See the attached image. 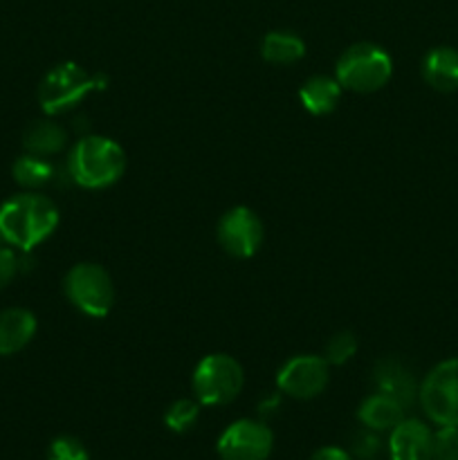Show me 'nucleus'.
<instances>
[{
	"label": "nucleus",
	"mask_w": 458,
	"mask_h": 460,
	"mask_svg": "<svg viewBox=\"0 0 458 460\" xmlns=\"http://www.w3.org/2000/svg\"><path fill=\"white\" fill-rule=\"evenodd\" d=\"M57 225V205L43 193H18L0 205V238L13 250L31 252L52 236Z\"/></svg>",
	"instance_id": "1"
},
{
	"label": "nucleus",
	"mask_w": 458,
	"mask_h": 460,
	"mask_svg": "<svg viewBox=\"0 0 458 460\" xmlns=\"http://www.w3.org/2000/svg\"><path fill=\"white\" fill-rule=\"evenodd\" d=\"M126 171V153L115 139L85 135L67 155V173L84 189L112 187Z\"/></svg>",
	"instance_id": "2"
},
{
	"label": "nucleus",
	"mask_w": 458,
	"mask_h": 460,
	"mask_svg": "<svg viewBox=\"0 0 458 460\" xmlns=\"http://www.w3.org/2000/svg\"><path fill=\"white\" fill-rule=\"evenodd\" d=\"M108 76L90 75L79 63L66 61L54 66L39 85V103L45 115H63L94 90H106Z\"/></svg>",
	"instance_id": "3"
},
{
	"label": "nucleus",
	"mask_w": 458,
	"mask_h": 460,
	"mask_svg": "<svg viewBox=\"0 0 458 460\" xmlns=\"http://www.w3.org/2000/svg\"><path fill=\"white\" fill-rule=\"evenodd\" d=\"M391 75H393L391 54L375 43H355L337 58L335 79L350 93H377L389 84Z\"/></svg>",
	"instance_id": "4"
},
{
	"label": "nucleus",
	"mask_w": 458,
	"mask_h": 460,
	"mask_svg": "<svg viewBox=\"0 0 458 460\" xmlns=\"http://www.w3.org/2000/svg\"><path fill=\"white\" fill-rule=\"evenodd\" d=\"M191 382L198 402L205 407H223L238 398L245 385V373L232 355L214 353L198 362Z\"/></svg>",
	"instance_id": "5"
},
{
	"label": "nucleus",
	"mask_w": 458,
	"mask_h": 460,
	"mask_svg": "<svg viewBox=\"0 0 458 460\" xmlns=\"http://www.w3.org/2000/svg\"><path fill=\"white\" fill-rule=\"evenodd\" d=\"M63 290L70 304L88 317H108L115 305V283L97 263H76L66 274Z\"/></svg>",
	"instance_id": "6"
},
{
	"label": "nucleus",
	"mask_w": 458,
	"mask_h": 460,
	"mask_svg": "<svg viewBox=\"0 0 458 460\" xmlns=\"http://www.w3.org/2000/svg\"><path fill=\"white\" fill-rule=\"evenodd\" d=\"M422 411L438 427H458V358L436 364L418 389Z\"/></svg>",
	"instance_id": "7"
},
{
	"label": "nucleus",
	"mask_w": 458,
	"mask_h": 460,
	"mask_svg": "<svg viewBox=\"0 0 458 460\" xmlns=\"http://www.w3.org/2000/svg\"><path fill=\"white\" fill-rule=\"evenodd\" d=\"M330 382V364L319 355H295L277 373L281 394L296 400H313L323 394Z\"/></svg>",
	"instance_id": "8"
},
{
	"label": "nucleus",
	"mask_w": 458,
	"mask_h": 460,
	"mask_svg": "<svg viewBox=\"0 0 458 460\" xmlns=\"http://www.w3.org/2000/svg\"><path fill=\"white\" fill-rule=\"evenodd\" d=\"M263 223L250 207H232L218 220L220 247L233 259H251L263 245Z\"/></svg>",
	"instance_id": "9"
},
{
	"label": "nucleus",
	"mask_w": 458,
	"mask_h": 460,
	"mask_svg": "<svg viewBox=\"0 0 458 460\" xmlns=\"http://www.w3.org/2000/svg\"><path fill=\"white\" fill-rule=\"evenodd\" d=\"M274 436L265 422L236 420L220 434L218 456L223 460H268Z\"/></svg>",
	"instance_id": "10"
},
{
	"label": "nucleus",
	"mask_w": 458,
	"mask_h": 460,
	"mask_svg": "<svg viewBox=\"0 0 458 460\" xmlns=\"http://www.w3.org/2000/svg\"><path fill=\"white\" fill-rule=\"evenodd\" d=\"M391 460H434V434L425 422L404 418L391 429Z\"/></svg>",
	"instance_id": "11"
},
{
	"label": "nucleus",
	"mask_w": 458,
	"mask_h": 460,
	"mask_svg": "<svg viewBox=\"0 0 458 460\" xmlns=\"http://www.w3.org/2000/svg\"><path fill=\"white\" fill-rule=\"evenodd\" d=\"M373 382H375L380 394L398 400L404 409H409L418 400V389L420 386H418L413 373L398 359H380L375 364V371H373Z\"/></svg>",
	"instance_id": "12"
},
{
	"label": "nucleus",
	"mask_w": 458,
	"mask_h": 460,
	"mask_svg": "<svg viewBox=\"0 0 458 460\" xmlns=\"http://www.w3.org/2000/svg\"><path fill=\"white\" fill-rule=\"evenodd\" d=\"M36 317L27 308H7L0 313V355H16L34 340Z\"/></svg>",
	"instance_id": "13"
},
{
	"label": "nucleus",
	"mask_w": 458,
	"mask_h": 460,
	"mask_svg": "<svg viewBox=\"0 0 458 460\" xmlns=\"http://www.w3.org/2000/svg\"><path fill=\"white\" fill-rule=\"evenodd\" d=\"M422 79L438 93L458 90V49L440 45L422 58Z\"/></svg>",
	"instance_id": "14"
},
{
	"label": "nucleus",
	"mask_w": 458,
	"mask_h": 460,
	"mask_svg": "<svg viewBox=\"0 0 458 460\" xmlns=\"http://www.w3.org/2000/svg\"><path fill=\"white\" fill-rule=\"evenodd\" d=\"M341 85L335 76H326V75H314L301 85L299 90V99L304 103L305 111L314 117H323L330 115L332 111L337 108L341 97Z\"/></svg>",
	"instance_id": "15"
},
{
	"label": "nucleus",
	"mask_w": 458,
	"mask_h": 460,
	"mask_svg": "<svg viewBox=\"0 0 458 460\" xmlns=\"http://www.w3.org/2000/svg\"><path fill=\"white\" fill-rule=\"evenodd\" d=\"M359 422L371 431H389L404 420V407L384 394H373L359 404Z\"/></svg>",
	"instance_id": "16"
},
{
	"label": "nucleus",
	"mask_w": 458,
	"mask_h": 460,
	"mask_svg": "<svg viewBox=\"0 0 458 460\" xmlns=\"http://www.w3.org/2000/svg\"><path fill=\"white\" fill-rule=\"evenodd\" d=\"M67 133L61 124L49 119H39L34 124L27 126L25 135H22V146L27 153L40 157L57 155L66 148Z\"/></svg>",
	"instance_id": "17"
},
{
	"label": "nucleus",
	"mask_w": 458,
	"mask_h": 460,
	"mask_svg": "<svg viewBox=\"0 0 458 460\" xmlns=\"http://www.w3.org/2000/svg\"><path fill=\"white\" fill-rule=\"evenodd\" d=\"M260 57L274 66H292L305 57V43L292 31H269L260 40Z\"/></svg>",
	"instance_id": "18"
},
{
	"label": "nucleus",
	"mask_w": 458,
	"mask_h": 460,
	"mask_svg": "<svg viewBox=\"0 0 458 460\" xmlns=\"http://www.w3.org/2000/svg\"><path fill=\"white\" fill-rule=\"evenodd\" d=\"M12 175L22 189H27V191H36V189L52 182L54 166L49 164L45 157L25 153V155H21L16 162H13Z\"/></svg>",
	"instance_id": "19"
},
{
	"label": "nucleus",
	"mask_w": 458,
	"mask_h": 460,
	"mask_svg": "<svg viewBox=\"0 0 458 460\" xmlns=\"http://www.w3.org/2000/svg\"><path fill=\"white\" fill-rule=\"evenodd\" d=\"M200 416V402L198 400H175L164 413V425L166 429L175 431V434H184V431L191 429L198 422Z\"/></svg>",
	"instance_id": "20"
},
{
	"label": "nucleus",
	"mask_w": 458,
	"mask_h": 460,
	"mask_svg": "<svg viewBox=\"0 0 458 460\" xmlns=\"http://www.w3.org/2000/svg\"><path fill=\"white\" fill-rule=\"evenodd\" d=\"M357 353V337L353 332L344 331V332H337V335L330 337V341L326 344V362L330 367H344L346 362L353 359V355Z\"/></svg>",
	"instance_id": "21"
},
{
	"label": "nucleus",
	"mask_w": 458,
	"mask_h": 460,
	"mask_svg": "<svg viewBox=\"0 0 458 460\" xmlns=\"http://www.w3.org/2000/svg\"><path fill=\"white\" fill-rule=\"evenodd\" d=\"M48 460H90L88 449L75 436H57L48 447Z\"/></svg>",
	"instance_id": "22"
},
{
	"label": "nucleus",
	"mask_w": 458,
	"mask_h": 460,
	"mask_svg": "<svg viewBox=\"0 0 458 460\" xmlns=\"http://www.w3.org/2000/svg\"><path fill=\"white\" fill-rule=\"evenodd\" d=\"M434 460H458V427H440L436 431Z\"/></svg>",
	"instance_id": "23"
},
{
	"label": "nucleus",
	"mask_w": 458,
	"mask_h": 460,
	"mask_svg": "<svg viewBox=\"0 0 458 460\" xmlns=\"http://www.w3.org/2000/svg\"><path fill=\"white\" fill-rule=\"evenodd\" d=\"M353 454L359 460L377 458V454H380V438L375 436V431H359L353 440Z\"/></svg>",
	"instance_id": "24"
},
{
	"label": "nucleus",
	"mask_w": 458,
	"mask_h": 460,
	"mask_svg": "<svg viewBox=\"0 0 458 460\" xmlns=\"http://www.w3.org/2000/svg\"><path fill=\"white\" fill-rule=\"evenodd\" d=\"M18 270H21V259L16 252L12 247H0V290L16 279Z\"/></svg>",
	"instance_id": "25"
},
{
	"label": "nucleus",
	"mask_w": 458,
	"mask_h": 460,
	"mask_svg": "<svg viewBox=\"0 0 458 460\" xmlns=\"http://www.w3.org/2000/svg\"><path fill=\"white\" fill-rule=\"evenodd\" d=\"M310 460H353V458H350L348 452H344V449L339 447H321L313 454V458Z\"/></svg>",
	"instance_id": "26"
},
{
	"label": "nucleus",
	"mask_w": 458,
	"mask_h": 460,
	"mask_svg": "<svg viewBox=\"0 0 458 460\" xmlns=\"http://www.w3.org/2000/svg\"><path fill=\"white\" fill-rule=\"evenodd\" d=\"M0 241H3V238H0Z\"/></svg>",
	"instance_id": "27"
}]
</instances>
